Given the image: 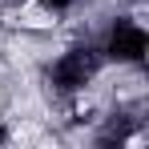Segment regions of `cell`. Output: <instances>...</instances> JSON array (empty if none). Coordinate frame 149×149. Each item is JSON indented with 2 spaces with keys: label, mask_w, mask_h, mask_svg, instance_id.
Wrapping results in <instances>:
<instances>
[{
  "label": "cell",
  "mask_w": 149,
  "mask_h": 149,
  "mask_svg": "<svg viewBox=\"0 0 149 149\" xmlns=\"http://www.w3.org/2000/svg\"><path fill=\"white\" fill-rule=\"evenodd\" d=\"M20 24L24 28H49L52 24V12H45L40 4H28V8H20Z\"/></svg>",
  "instance_id": "cell-1"
}]
</instances>
